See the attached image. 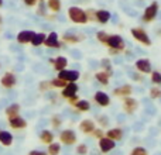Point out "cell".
<instances>
[{"label": "cell", "mask_w": 161, "mask_h": 155, "mask_svg": "<svg viewBox=\"0 0 161 155\" xmlns=\"http://www.w3.org/2000/svg\"><path fill=\"white\" fill-rule=\"evenodd\" d=\"M68 16L76 24H85L88 23V16H86V11H83L80 7L72 6V7L68 8Z\"/></svg>", "instance_id": "obj_1"}, {"label": "cell", "mask_w": 161, "mask_h": 155, "mask_svg": "<svg viewBox=\"0 0 161 155\" xmlns=\"http://www.w3.org/2000/svg\"><path fill=\"white\" fill-rule=\"evenodd\" d=\"M95 100H96V103L100 106H108L109 103H110V99H109V96L105 92H97V93L95 94Z\"/></svg>", "instance_id": "obj_12"}, {"label": "cell", "mask_w": 161, "mask_h": 155, "mask_svg": "<svg viewBox=\"0 0 161 155\" xmlns=\"http://www.w3.org/2000/svg\"><path fill=\"white\" fill-rule=\"evenodd\" d=\"M67 64H68V61H67V58H64V56H58V58L54 61V67H55L57 71H62L65 67H67Z\"/></svg>", "instance_id": "obj_20"}, {"label": "cell", "mask_w": 161, "mask_h": 155, "mask_svg": "<svg viewBox=\"0 0 161 155\" xmlns=\"http://www.w3.org/2000/svg\"><path fill=\"white\" fill-rule=\"evenodd\" d=\"M58 78L67 80V82H75V80L79 78V72H76V71H65V69H62V71H59V76Z\"/></svg>", "instance_id": "obj_5"}, {"label": "cell", "mask_w": 161, "mask_h": 155, "mask_svg": "<svg viewBox=\"0 0 161 155\" xmlns=\"http://www.w3.org/2000/svg\"><path fill=\"white\" fill-rule=\"evenodd\" d=\"M96 79L99 80L100 85H108V83H109V76H108V73H106V72L96 73Z\"/></svg>", "instance_id": "obj_24"}, {"label": "cell", "mask_w": 161, "mask_h": 155, "mask_svg": "<svg viewBox=\"0 0 161 155\" xmlns=\"http://www.w3.org/2000/svg\"><path fill=\"white\" fill-rule=\"evenodd\" d=\"M130 93H131V86L129 85H123L122 88H116L113 90V94H116V96H129Z\"/></svg>", "instance_id": "obj_14"}, {"label": "cell", "mask_w": 161, "mask_h": 155, "mask_svg": "<svg viewBox=\"0 0 161 155\" xmlns=\"http://www.w3.org/2000/svg\"><path fill=\"white\" fill-rule=\"evenodd\" d=\"M59 150H61V148H59V144H51L50 145V154L51 155H58L59 154Z\"/></svg>", "instance_id": "obj_31"}, {"label": "cell", "mask_w": 161, "mask_h": 155, "mask_svg": "<svg viewBox=\"0 0 161 155\" xmlns=\"http://www.w3.org/2000/svg\"><path fill=\"white\" fill-rule=\"evenodd\" d=\"M76 151H78V154L83 155V154H86V151H88V148H86V145H85V144H82V145H79V147L76 148Z\"/></svg>", "instance_id": "obj_35"}, {"label": "cell", "mask_w": 161, "mask_h": 155, "mask_svg": "<svg viewBox=\"0 0 161 155\" xmlns=\"http://www.w3.org/2000/svg\"><path fill=\"white\" fill-rule=\"evenodd\" d=\"M10 124L13 128H23V127H25V120L16 116V117H11Z\"/></svg>", "instance_id": "obj_18"}, {"label": "cell", "mask_w": 161, "mask_h": 155, "mask_svg": "<svg viewBox=\"0 0 161 155\" xmlns=\"http://www.w3.org/2000/svg\"><path fill=\"white\" fill-rule=\"evenodd\" d=\"M106 44L112 48L113 54H116L117 51H122L125 48V41H123V38L120 35H109Z\"/></svg>", "instance_id": "obj_2"}, {"label": "cell", "mask_w": 161, "mask_h": 155, "mask_svg": "<svg viewBox=\"0 0 161 155\" xmlns=\"http://www.w3.org/2000/svg\"><path fill=\"white\" fill-rule=\"evenodd\" d=\"M2 83L6 86V88H10V86H13L14 83H16V78L11 75V73H6L2 79Z\"/></svg>", "instance_id": "obj_21"}, {"label": "cell", "mask_w": 161, "mask_h": 155, "mask_svg": "<svg viewBox=\"0 0 161 155\" xmlns=\"http://www.w3.org/2000/svg\"><path fill=\"white\" fill-rule=\"evenodd\" d=\"M106 137L108 138H110V140H122V137H123V133H122V130L120 128H112V130H109L108 133H106Z\"/></svg>", "instance_id": "obj_16"}, {"label": "cell", "mask_w": 161, "mask_h": 155, "mask_svg": "<svg viewBox=\"0 0 161 155\" xmlns=\"http://www.w3.org/2000/svg\"><path fill=\"white\" fill-rule=\"evenodd\" d=\"M79 127L83 133H92V131L95 130V124H93V121H91V120H83V121L80 123Z\"/></svg>", "instance_id": "obj_17"}, {"label": "cell", "mask_w": 161, "mask_h": 155, "mask_svg": "<svg viewBox=\"0 0 161 155\" xmlns=\"http://www.w3.org/2000/svg\"><path fill=\"white\" fill-rule=\"evenodd\" d=\"M0 142L4 145H10L13 142V136L7 131H0Z\"/></svg>", "instance_id": "obj_19"}, {"label": "cell", "mask_w": 161, "mask_h": 155, "mask_svg": "<svg viewBox=\"0 0 161 155\" xmlns=\"http://www.w3.org/2000/svg\"><path fill=\"white\" fill-rule=\"evenodd\" d=\"M125 109L127 113H133L134 110L137 109V102L131 97H126L125 99Z\"/></svg>", "instance_id": "obj_13"}, {"label": "cell", "mask_w": 161, "mask_h": 155, "mask_svg": "<svg viewBox=\"0 0 161 155\" xmlns=\"http://www.w3.org/2000/svg\"><path fill=\"white\" fill-rule=\"evenodd\" d=\"M151 80L156 85H161V73L160 72H151Z\"/></svg>", "instance_id": "obj_29"}, {"label": "cell", "mask_w": 161, "mask_h": 155, "mask_svg": "<svg viewBox=\"0 0 161 155\" xmlns=\"http://www.w3.org/2000/svg\"><path fill=\"white\" fill-rule=\"evenodd\" d=\"M112 14L109 13L108 10H97L96 11V20L100 23V24H106V23L110 21Z\"/></svg>", "instance_id": "obj_11"}, {"label": "cell", "mask_w": 161, "mask_h": 155, "mask_svg": "<svg viewBox=\"0 0 161 155\" xmlns=\"http://www.w3.org/2000/svg\"><path fill=\"white\" fill-rule=\"evenodd\" d=\"M61 141L64 142V144H67V145L74 144V142L76 141V136H75V133H74V131H71V130H65V131H62V133H61Z\"/></svg>", "instance_id": "obj_8"}, {"label": "cell", "mask_w": 161, "mask_h": 155, "mask_svg": "<svg viewBox=\"0 0 161 155\" xmlns=\"http://www.w3.org/2000/svg\"><path fill=\"white\" fill-rule=\"evenodd\" d=\"M99 147L102 152H109V151H112L114 148V141L108 138V137H102L99 141Z\"/></svg>", "instance_id": "obj_6"}, {"label": "cell", "mask_w": 161, "mask_h": 155, "mask_svg": "<svg viewBox=\"0 0 161 155\" xmlns=\"http://www.w3.org/2000/svg\"><path fill=\"white\" fill-rule=\"evenodd\" d=\"M34 31H30V30H24L21 31V33H19V35H17V41L20 42V44H25V42H31V40H33L34 37Z\"/></svg>", "instance_id": "obj_9"}, {"label": "cell", "mask_w": 161, "mask_h": 155, "mask_svg": "<svg viewBox=\"0 0 161 155\" xmlns=\"http://www.w3.org/2000/svg\"><path fill=\"white\" fill-rule=\"evenodd\" d=\"M23 2H24L27 6H30V7H31V6H34L37 3V0H23Z\"/></svg>", "instance_id": "obj_38"}, {"label": "cell", "mask_w": 161, "mask_h": 155, "mask_svg": "<svg viewBox=\"0 0 161 155\" xmlns=\"http://www.w3.org/2000/svg\"><path fill=\"white\" fill-rule=\"evenodd\" d=\"M47 7L53 11H59L61 10V0H48Z\"/></svg>", "instance_id": "obj_23"}, {"label": "cell", "mask_w": 161, "mask_h": 155, "mask_svg": "<svg viewBox=\"0 0 161 155\" xmlns=\"http://www.w3.org/2000/svg\"><path fill=\"white\" fill-rule=\"evenodd\" d=\"M64 40L67 42H78L80 41V37L79 35H75V34H71V33H67L64 35Z\"/></svg>", "instance_id": "obj_25"}, {"label": "cell", "mask_w": 161, "mask_h": 155, "mask_svg": "<svg viewBox=\"0 0 161 155\" xmlns=\"http://www.w3.org/2000/svg\"><path fill=\"white\" fill-rule=\"evenodd\" d=\"M53 85L54 86H58V88H61V86H67V80L61 79V78H58V79H54L53 80Z\"/></svg>", "instance_id": "obj_33"}, {"label": "cell", "mask_w": 161, "mask_h": 155, "mask_svg": "<svg viewBox=\"0 0 161 155\" xmlns=\"http://www.w3.org/2000/svg\"><path fill=\"white\" fill-rule=\"evenodd\" d=\"M76 107L82 111H86L91 109V104H89V102H86V100H79V102H76Z\"/></svg>", "instance_id": "obj_26"}, {"label": "cell", "mask_w": 161, "mask_h": 155, "mask_svg": "<svg viewBox=\"0 0 161 155\" xmlns=\"http://www.w3.org/2000/svg\"><path fill=\"white\" fill-rule=\"evenodd\" d=\"M157 14H158V3L153 2L148 7H146L144 14H143V21H146V23L153 21L157 17Z\"/></svg>", "instance_id": "obj_3"}, {"label": "cell", "mask_w": 161, "mask_h": 155, "mask_svg": "<svg viewBox=\"0 0 161 155\" xmlns=\"http://www.w3.org/2000/svg\"><path fill=\"white\" fill-rule=\"evenodd\" d=\"M19 111V104H13L7 109V114L10 117H16V113Z\"/></svg>", "instance_id": "obj_28"}, {"label": "cell", "mask_w": 161, "mask_h": 155, "mask_svg": "<svg viewBox=\"0 0 161 155\" xmlns=\"http://www.w3.org/2000/svg\"><path fill=\"white\" fill-rule=\"evenodd\" d=\"M45 7H47V6H45V4H44V2H41V3H40L38 14H41V16H44V14H45Z\"/></svg>", "instance_id": "obj_36"}, {"label": "cell", "mask_w": 161, "mask_h": 155, "mask_svg": "<svg viewBox=\"0 0 161 155\" xmlns=\"http://www.w3.org/2000/svg\"><path fill=\"white\" fill-rule=\"evenodd\" d=\"M45 34H42V33H40V34H34V37H33V40H31V42H33V45L34 47H38V45H41L42 42L45 41Z\"/></svg>", "instance_id": "obj_22"}, {"label": "cell", "mask_w": 161, "mask_h": 155, "mask_svg": "<svg viewBox=\"0 0 161 155\" xmlns=\"http://www.w3.org/2000/svg\"><path fill=\"white\" fill-rule=\"evenodd\" d=\"M93 134L97 137V138H102V137H103V131H102V130H95Z\"/></svg>", "instance_id": "obj_37"}, {"label": "cell", "mask_w": 161, "mask_h": 155, "mask_svg": "<svg viewBox=\"0 0 161 155\" xmlns=\"http://www.w3.org/2000/svg\"><path fill=\"white\" fill-rule=\"evenodd\" d=\"M44 44L47 45V47L50 48H59V42H58V35H57V33H51L50 35L45 38Z\"/></svg>", "instance_id": "obj_10"}, {"label": "cell", "mask_w": 161, "mask_h": 155, "mask_svg": "<svg viewBox=\"0 0 161 155\" xmlns=\"http://www.w3.org/2000/svg\"><path fill=\"white\" fill-rule=\"evenodd\" d=\"M136 68L143 73H150L151 72V64L148 59L143 58V59H137L136 61Z\"/></svg>", "instance_id": "obj_7"}, {"label": "cell", "mask_w": 161, "mask_h": 155, "mask_svg": "<svg viewBox=\"0 0 161 155\" xmlns=\"http://www.w3.org/2000/svg\"><path fill=\"white\" fill-rule=\"evenodd\" d=\"M53 138H54V136H53V133H50V131H42L41 133V140L44 142H51L53 141Z\"/></svg>", "instance_id": "obj_27"}, {"label": "cell", "mask_w": 161, "mask_h": 155, "mask_svg": "<svg viewBox=\"0 0 161 155\" xmlns=\"http://www.w3.org/2000/svg\"><path fill=\"white\" fill-rule=\"evenodd\" d=\"M131 35H133L139 42H142V44H144V45H151L150 37L147 35V33H146L143 28H133V30H131Z\"/></svg>", "instance_id": "obj_4"}, {"label": "cell", "mask_w": 161, "mask_h": 155, "mask_svg": "<svg viewBox=\"0 0 161 155\" xmlns=\"http://www.w3.org/2000/svg\"><path fill=\"white\" fill-rule=\"evenodd\" d=\"M3 4V0H0V6H2Z\"/></svg>", "instance_id": "obj_40"}, {"label": "cell", "mask_w": 161, "mask_h": 155, "mask_svg": "<svg viewBox=\"0 0 161 155\" xmlns=\"http://www.w3.org/2000/svg\"><path fill=\"white\" fill-rule=\"evenodd\" d=\"M96 37H97V40H99L100 42H103V44H106V41H108V37H109V35L105 33V31H97Z\"/></svg>", "instance_id": "obj_30"}, {"label": "cell", "mask_w": 161, "mask_h": 155, "mask_svg": "<svg viewBox=\"0 0 161 155\" xmlns=\"http://www.w3.org/2000/svg\"><path fill=\"white\" fill-rule=\"evenodd\" d=\"M150 94H151V97H161V90L157 88H153L150 90Z\"/></svg>", "instance_id": "obj_34"}, {"label": "cell", "mask_w": 161, "mask_h": 155, "mask_svg": "<svg viewBox=\"0 0 161 155\" xmlns=\"http://www.w3.org/2000/svg\"><path fill=\"white\" fill-rule=\"evenodd\" d=\"M131 155H147V151H146L144 148H142V147H137V148H134V150L131 151Z\"/></svg>", "instance_id": "obj_32"}, {"label": "cell", "mask_w": 161, "mask_h": 155, "mask_svg": "<svg viewBox=\"0 0 161 155\" xmlns=\"http://www.w3.org/2000/svg\"><path fill=\"white\" fill-rule=\"evenodd\" d=\"M30 155H47L45 152H41V151H31Z\"/></svg>", "instance_id": "obj_39"}, {"label": "cell", "mask_w": 161, "mask_h": 155, "mask_svg": "<svg viewBox=\"0 0 161 155\" xmlns=\"http://www.w3.org/2000/svg\"><path fill=\"white\" fill-rule=\"evenodd\" d=\"M76 90H78V86H76V83H68V85L65 86L62 94H64L65 97H71V96H74V94L76 93Z\"/></svg>", "instance_id": "obj_15"}]
</instances>
